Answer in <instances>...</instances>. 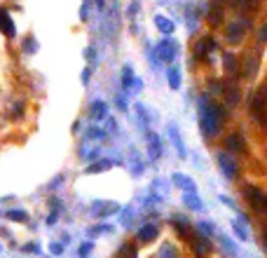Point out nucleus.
I'll list each match as a JSON object with an SVG mask.
<instances>
[{
  "instance_id": "6e6552de",
  "label": "nucleus",
  "mask_w": 267,
  "mask_h": 258,
  "mask_svg": "<svg viewBox=\"0 0 267 258\" xmlns=\"http://www.w3.org/2000/svg\"><path fill=\"white\" fill-rule=\"evenodd\" d=\"M146 141H148V157L155 162V160H160L162 157V141H160V136L155 134V132H150L148 129L146 132Z\"/></svg>"
},
{
  "instance_id": "8fccbe9b",
  "label": "nucleus",
  "mask_w": 267,
  "mask_h": 258,
  "mask_svg": "<svg viewBox=\"0 0 267 258\" xmlns=\"http://www.w3.org/2000/svg\"><path fill=\"white\" fill-rule=\"evenodd\" d=\"M24 251H26V254H38V251H40V246H38V244H26V246H24Z\"/></svg>"
},
{
  "instance_id": "f704fd0d",
  "label": "nucleus",
  "mask_w": 267,
  "mask_h": 258,
  "mask_svg": "<svg viewBox=\"0 0 267 258\" xmlns=\"http://www.w3.org/2000/svg\"><path fill=\"white\" fill-rule=\"evenodd\" d=\"M5 216L10 218V221H28V214L24 211V209H10Z\"/></svg>"
},
{
  "instance_id": "ea45409f",
  "label": "nucleus",
  "mask_w": 267,
  "mask_h": 258,
  "mask_svg": "<svg viewBox=\"0 0 267 258\" xmlns=\"http://www.w3.org/2000/svg\"><path fill=\"white\" fill-rule=\"evenodd\" d=\"M132 218H134V209H122V225L124 228L132 225Z\"/></svg>"
},
{
  "instance_id": "bb28decb",
  "label": "nucleus",
  "mask_w": 267,
  "mask_h": 258,
  "mask_svg": "<svg viewBox=\"0 0 267 258\" xmlns=\"http://www.w3.org/2000/svg\"><path fill=\"white\" fill-rule=\"evenodd\" d=\"M171 225L178 230V235H181V237H187V235H190V223H187V218L174 216V218H171Z\"/></svg>"
},
{
  "instance_id": "4c0bfd02",
  "label": "nucleus",
  "mask_w": 267,
  "mask_h": 258,
  "mask_svg": "<svg viewBox=\"0 0 267 258\" xmlns=\"http://www.w3.org/2000/svg\"><path fill=\"white\" fill-rule=\"evenodd\" d=\"M138 10H141V2H138V0H132V2H129V7H127V14H129V19H136Z\"/></svg>"
},
{
  "instance_id": "3c124183",
  "label": "nucleus",
  "mask_w": 267,
  "mask_h": 258,
  "mask_svg": "<svg viewBox=\"0 0 267 258\" xmlns=\"http://www.w3.org/2000/svg\"><path fill=\"white\" fill-rule=\"evenodd\" d=\"M50 251H52V254H56V256H59V254H61V251H64V244H50Z\"/></svg>"
},
{
  "instance_id": "a18cd8bd",
  "label": "nucleus",
  "mask_w": 267,
  "mask_h": 258,
  "mask_svg": "<svg viewBox=\"0 0 267 258\" xmlns=\"http://www.w3.org/2000/svg\"><path fill=\"white\" fill-rule=\"evenodd\" d=\"M92 249H94V242H84V244L80 246V256L84 258L87 254H89V251H92Z\"/></svg>"
},
{
  "instance_id": "5701e85b",
  "label": "nucleus",
  "mask_w": 267,
  "mask_h": 258,
  "mask_svg": "<svg viewBox=\"0 0 267 258\" xmlns=\"http://www.w3.org/2000/svg\"><path fill=\"white\" fill-rule=\"evenodd\" d=\"M38 40H35V35H26L24 40H21V54H26V56H33L35 52H38Z\"/></svg>"
},
{
  "instance_id": "2eb2a0df",
  "label": "nucleus",
  "mask_w": 267,
  "mask_h": 258,
  "mask_svg": "<svg viewBox=\"0 0 267 258\" xmlns=\"http://www.w3.org/2000/svg\"><path fill=\"white\" fill-rule=\"evenodd\" d=\"M134 82H136L134 68L129 66V64H124V66H122V92H124V94H129V92H132Z\"/></svg>"
},
{
  "instance_id": "c03bdc74",
  "label": "nucleus",
  "mask_w": 267,
  "mask_h": 258,
  "mask_svg": "<svg viewBox=\"0 0 267 258\" xmlns=\"http://www.w3.org/2000/svg\"><path fill=\"white\" fill-rule=\"evenodd\" d=\"M115 103H117V108H120V110L129 108V106H127V99H124V92H120V94L115 96Z\"/></svg>"
},
{
  "instance_id": "de8ad7c7",
  "label": "nucleus",
  "mask_w": 267,
  "mask_h": 258,
  "mask_svg": "<svg viewBox=\"0 0 267 258\" xmlns=\"http://www.w3.org/2000/svg\"><path fill=\"white\" fill-rule=\"evenodd\" d=\"M56 221H59V209H54L52 214H50V216H47V225H54V223H56Z\"/></svg>"
},
{
  "instance_id": "a19ab883",
  "label": "nucleus",
  "mask_w": 267,
  "mask_h": 258,
  "mask_svg": "<svg viewBox=\"0 0 267 258\" xmlns=\"http://www.w3.org/2000/svg\"><path fill=\"white\" fill-rule=\"evenodd\" d=\"M230 94H227V106H234L237 101H239V89L237 87H232V89H227Z\"/></svg>"
},
{
  "instance_id": "423d86ee",
  "label": "nucleus",
  "mask_w": 267,
  "mask_h": 258,
  "mask_svg": "<svg viewBox=\"0 0 267 258\" xmlns=\"http://www.w3.org/2000/svg\"><path fill=\"white\" fill-rule=\"evenodd\" d=\"M0 33L7 38V40H14L17 38V24L14 19L10 17V12L5 7H0Z\"/></svg>"
},
{
  "instance_id": "b1692460",
  "label": "nucleus",
  "mask_w": 267,
  "mask_h": 258,
  "mask_svg": "<svg viewBox=\"0 0 267 258\" xmlns=\"http://www.w3.org/2000/svg\"><path fill=\"white\" fill-rule=\"evenodd\" d=\"M113 167V160H96L89 167H84V174H101V172H108Z\"/></svg>"
},
{
  "instance_id": "79ce46f5",
  "label": "nucleus",
  "mask_w": 267,
  "mask_h": 258,
  "mask_svg": "<svg viewBox=\"0 0 267 258\" xmlns=\"http://www.w3.org/2000/svg\"><path fill=\"white\" fill-rule=\"evenodd\" d=\"M84 59H87V61H89V64H96V47H94V45H89V47H87V50H84Z\"/></svg>"
},
{
  "instance_id": "7c9ffc66",
  "label": "nucleus",
  "mask_w": 267,
  "mask_h": 258,
  "mask_svg": "<svg viewBox=\"0 0 267 258\" xmlns=\"http://www.w3.org/2000/svg\"><path fill=\"white\" fill-rule=\"evenodd\" d=\"M197 230H200L204 237H209V240H211V237L216 235V225L211 223V221H197Z\"/></svg>"
},
{
  "instance_id": "473e14b6",
  "label": "nucleus",
  "mask_w": 267,
  "mask_h": 258,
  "mask_svg": "<svg viewBox=\"0 0 267 258\" xmlns=\"http://www.w3.org/2000/svg\"><path fill=\"white\" fill-rule=\"evenodd\" d=\"M10 118L12 120H21L24 118V101H12L10 103Z\"/></svg>"
},
{
  "instance_id": "393cba45",
  "label": "nucleus",
  "mask_w": 267,
  "mask_h": 258,
  "mask_svg": "<svg viewBox=\"0 0 267 258\" xmlns=\"http://www.w3.org/2000/svg\"><path fill=\"white\" fill-rule=\"evenodd\" d=\"M218 240H220V246L225 249V254H227V256H232V258H237V256H239V246L234 244V242H232V240H230L227 235H218Z\"/></svg>"
},
{
  "instance_id": "72a5a7b5",
  "label": "nucleus",
  "mask_w": 267,
  "mask_h": 258,
  "mask_svg": "<svg viewBox=\"0 0 267 258\" xmlns=\"http://www.w3.org/2000/svg\"><path fill=\"white\" fill-rule=\"evenodd\" d=\"M223 61H225V70H227V73H230V75H234V73H237V59H234V54H232V52H227Z\"/></svg>"
},
{
  "instance_id": "a211bd4d",
  "label": "nucleus",
  "mask_w": 267,
  "mask_h": 258,
  "mask_svg": "<svg viewBox=\"0 0 267 258\" xmlns=\"http://www.w3.org/2000/svg\"><path fill=\"white\" fill-rule=\"evenodd\" d=\"M89 113H92L94 120H106V118H108V106H106V101H101V99L92 101V106H89Z\"/></svg>"
},
{
  "instance_id": "864d4df0",
  "label": "nucleus",
  "mask_w": 267,
  "mask_h": 258,
  "mask_svg": "<svg viewBox=\"0 0 267 258\" xmlns=\"http://www.w3.org/2000/svg\"><path fill=\"white\" fill-rule=\"evenodd\" d=\"M132 89H134V92H141V89H143V80H138V78H136V82H134Z\"/></svg>"
},
{
  "instance_id": "f3484780",
  "label": "nucleus",
  "mask_w": 267,
  "mask_h": 258,
  "mask_svg": "<svg viewBox=\"0 0 267 258\" xmlns=\"http://www.w3.org/2000/svg\"><path fill=\"white\" fill-rule=\"evenodd\" d=\"M171 181H174L183 192H195V181L190 176H185V174H178V172H176L174 176H171Z\"/></svg>"
},
{
  "instance_id": "4be33fe9",
  "label": "nucleus",
  "mask_w": 267,
  "mask_h": 258,
  "mask_svg": "<svg viewBox=\"0 0 267 258\" xmlns=\"http://www.w3.org/2000/svg\"><path fill=\"white\" fill-rule=\"evenodd\" d=\"M258 54H249L244 59V68H241V73H244V78H253L255 70H258Z\"/></svg>"
},
{
  "instance_id": "2f4dec72",
  "label": "nucleus",
  "mask_w": 267,
  "mask_h": 258,
  "mask_svg": "<svg viewBox=\"0 0 267 258\" xmlns=\"http://www.w3.org/2000/svg\"><path fill=\"white\" fill-rule=\"evenodd\" d=\"M99 155H101V150H99V148H94V146H92V150H89V146L84 143V146L80 148V157L84 160V162H92V160H96Z\"/></svg>"
},
{
  "instance_id": "5fc2aeb1",
  "label": "nucleus",
  "mask_w": 267,
  "mask_h": 258,
  "mask_svg": "<svg viewBox=\"0 0 267 258\" xmlns=\"http://www.w3.org/2000/svg\"><path fill=\"white\" fill-rule=\"evenodd\" d=\"M263 244H265V249H267V225L263 228Z\"/></svg>"
},
{
  "instance_id": "6ab92c4d",
  "label": "nucleus",
  "mask_w": 267,
  "mask_h": 258,
  "mask_svg": "<svg viewBox=\"0 0 267 258\" xmlns=\"http://www.w3.org/2000/svg\"><path fill=\"white\" fill-rule=\"evenodd\" d=\"M183 204L192 211H204V202L200 200L197 192H183Z\"/></svg>"
},
{
  "instance_id": "20e7f679",
  "label": "nucleus",
  "mask_w": 267,
  "mask_h": 258,
  "mask_svg": "<svg viewBox=\"0 0 267 258\" xmlns=\"http://www.w3.org/2000/svg\"><path fill=\"white\" fill-rule=\"evenodd\" d=\"M155 54H157V59H160L162 64H171L176 56H178V42L171 35H164L157 42V47H155Z\"/></svg>"
},
{
  "instance_id": "ddd939ff",
  "label": "nucleus",
  "mask_w": 267,
  "mask_h": 258,
  "mask_svg": "<svg viewBox=\"0 0 267 258\" xmlns=\"http://www.w3.org/2000/svg\"><path fill=\"white\" fill-rule=\"evenodd\" d=\"M225 148L230 153H244L246 150V141H244V136L239 132H232V134L225 138Z\"/></svg>"
},
{
  "instance_id": "f8f14e48",
  "label": "nucleus",
  "mask_w": 267,
  "mask_h": 258,
  "mask_svg": "<svg viewBox=\"0 0 267 258\" xmlns=\"http://www.w3.org/2000/svg\"><path fill=\"white\" fill-rule=\"evenodd\" d=\"M120 211V204L115 202H94L92 206V214L99 218H108L110 214H117Z\"/></svg>"
},
{
  "instance_id": "f257e3e1",
  "label": "nucleus",
  "mask_w": 267,
  "mask_h": 258,
  "mask_svg": "<svg viewBox=\"0 0 267 258\" xmlns=\"http://www.w3.org/2000/svg\"><path fill=\"white\" fill-rule=\"evenodd\" d=\"M197 108H200V129L204 138H214L220 134V127L225 122V108L209 101L206 96L197 99Z\"/></svg>"
},
{
  "instance_id": "7ed1b4c3",
  "label": "nucleus",
  "mask_w": 267,
  "mask_h": 258,
  "mask_svg": "<svg viewBox=\"0 0 267 258\" xmlns=\"http://www.w3.org/2000/svg\"><path fill=\"white\" fill-rule=\"evenodd\" d=\"M241 195H244L246 204H249L253 211H258V214H267V195L260 190L258 186H244Z\"/></svg>"
},
{
  "instance_id": "dca6fc26",
  "label": "nucleus",
  "mask_w": 267,
  "mask_h": 258,
  "mask_svg": "<svg viewBox=\"0 0 267 258\" xmlns=\"http://www.w3.org/2000/svg\"><path fill=\"white\" fill-rule=\"evenodd\" d=\"M230 225H232V232L239 237L241 242H246V240H249V230H246V225H249V223H246V216H244V214H239V218H237V221H232Z\"/></svg>"
},
{
  "instance_id": "39448f33",
  "label": "nucleus",
  "mask_w": 267,
  "mask_h": 258,
  "mask_svg": "<svg viewBox=\"0 0 267 258\" xmlns=\"http://www.w3.org/2000/svg\"><path fill=\"white\" fill-rule=\"evenodd\" d=\"M218 164H220V172L227 181H237L239 176V167H237V160L232 157V153H218Z\"/></svg>"
},
{
  "instance_id": "37998d69",
  "label": "nucleus",
  "mask_w": 267,
  "mask_h": 258,
  "mask_svg": "<svg viewBox=\"0 0 267 258\" xmlns=\"http://www.w3.org/2000/svg\"><path fill=\"white\" fill-rule=\"evenodd\" d=\"M64 181H66L64 174H59V176H54L52 181H50V186H47V188H50V190H56V188H61V183H64Z\"/></svg>"
},
{
  "instance_id": "1a4fd4ad",
  "label": "nucleus",
  "mask_w": 267,
  "mask_h": 258,
  "mask_svg": "<svg viewBox=\"0 0 267 258\" xmlns=\"http://www.w3.org/2000/svg\"><path fill=\"white\" fill-rule=\"evenodd\" d=\"M167 132H169V138H171V143L176 146V153H178V157H187V150H185V143H183V136H181V132H178V124H176V122H169Z\"/></svg>"
},
{
  "instance_id": "0eeeda50",
  "label": "nucleus",
  "mask_w": 267,
  "mask_h": 258,
  "mask_svg": "<svg viewBox=\"0 0 267 258\" xmlns=\"http://www.w3.org/2000/svg\"><path fill=\"white\" fill-rule=\"evenodd\" d=\"M246 28H249V19H234L230 26H227V40L230 42H239L244 38V33H246Z\"/></svg>"
},
{
  "instance_id": "aec40b11",
  "label": "nucleus",
  "mask_w": 267,
  "mask_h": 258,
  "mask_svg": "<svg viewBox=\"0 0 267 258\" xmlns=\"http://www.w3.org/2000/svg\"><path fill=\"white\" fill-rule=\"evenodd\" d=\"M134 110H136V120H138V127H141L143 132H148V129H150V115H148V108L143 106V103H136V106H134Z\"/></svg>"
},
{
  "instance_id": "cd10ccee",
  "label": "nucleus",
  "mask_w": 267,
  "mask_h": 258,
  "mask_svg": "<svg viewBox=\"0 0 267 258\" xmlns=\"http://www.w3.org/2000/svg\"><path fill=\"white\" fill-rule=\"evenodd\" d=\"M155 258H181L178 256V249H176V244H171V242H164V244L160 246V251H157V256Z\"/></svg>"
},
{
  "instance_id": "c756f323",
  "label": "nucleus",
  "mask_w": 267,
  "mask_h": 258,
  "mask_svg": "<svg viewBox=\"0 0 267 258\" xmlns=\"http://www.w3.org/2000/svg\"><path fill=\"white\" fill-rule=\"evenodd\" d=\"M106 129H101V127H96V124H94V127H89V129H87V134H84V141H103V138H106Z\"/></svg>"
},
{
  "instance_id": "9b49d317",
  "label": "nucleus",
  "mask_w": 267,
  "mask_h": 258,
  "mask_svg": "<svg viewBox=\"0 0 267 258\" xmlns=\"http://www.w3.org/2000/svg\"><path fill=\"white\" fill-rule=\"evenodd\" d=\"M157 235H160V225H157V223H146L141 230L136 232V240H138L141 244H148V242H155Z\"/></svg>"
},
{
  "instance_id": "c9c22d12",
  "label": "nucleus",
  "mask_w": 267,
  "mask_h": 258,
  "mask_svg": "<svg viewBox=\"0 0 267 258\" xmlns=\"http://www.w3.org/2000/svg\"><path fill=\"white\" fill-rule=\"evenodd\" d=\"M89 12H92V0H82V5H80V21H89Z\"/></svg>"
},
{
  "instance_id": "58836bf2",
  "label": "nucleus",
  "mask_w": 267,
  "mask_h": 258,
  "mask_svg": "<svg viewBox=\"0 0 267 258\" xmlns=\"http://www.w3.org/2000/svg\"><path fill=\"white\" fill-rule=\"evenodd\" d=\"M92 75H94V66H84V70H82V75H80V80H82V85H84V87L89 85Z\"/></svg>"
},
{
  "instance_id": "e433bc0d",
  "label": "nucleus",
  "mask_w": 267,
  "mask_h": 258,
  "mask_svg": "<svg viewBox=\"0 0 267 258\" xmlns=\"http://www.w3.org/2000/svg\"><path fill=\"white\" fill-rule=\"evenodd\" d=\"M106 134H113V136L120 134V129H117V122H115L113 118H106Z\"/></svg>"
},
{
  "instance_id": "4468645a",
  "label": "nucleus",
  "mask_w": 267,
  "mask_h": 258,
  "mask_svg": "<svg viewBox=\"0 0 267 258\" xmlns=\"http://www.w3.org/2000/svg\"><path fill=\"white\" fill-rule=\"evenodd\" d=\"M155 28L160 31L162 35H171V33L176 31V24L171 21V19H169V17H164V14H157V17H155Z\"/></svg>"
},
{
  "instance_id": "f03ea898",
  "label": "nucleus",
  "mask_w": 267,
  "mask_h": 258,
  "mask_svg": "<svg viewBox=\"0 0 267 258\" xmlns=\"http://www.w3.org/2000/svg\"><path fill=\"white\" fill-rule=\"evenodd\" d=\"M249 115L263 129H267V85L260 87V89H255L253 94L249 96Z\"/></svg>"
},
{
  "instance_id": "49530a36",
  "label": "nucleus",
  "mask_w": 267,
  "mask_h": 258,
  "mask_svg": "<svg viewBox=\"0 0 267 258\" xmlns=\"http://www.w3.org/2000/svg\"><path fill=\"white\" fill-rule=\"evenodd\" d=\"M209 21L211 24H220V10H214V12L209 14Z\"/></svg>"
},
{
  "instance_id": "a878e982",
  "label": "nucleus",
  "mask_w": 267,
  "mask_h": 258,
  "mask_svg": "<svg viewBox=\"0 0 267 258\" xmlns=\"http://www.w3.org/2000/svg\"><path fill=\"white\" fill-rule=\"evenodd\" d=\"M167 82L171 89H181V70L176 66H169L167 68Z\"/></svg>"
},
{
  "instance_id": "09e8293b",
  "label": "nucleus",
  "mask_w": 267,
  "mask_h": 258,
  "mask_svg": "<svg viewBox=\"0 0 267 258\" xmlns=\"http://www.w3.org/2000/svg\"><path fill=\"white\" fill-rule=\"evenodd\" d=\"M94 5H96V10H99V12H106L108 0H94Z\"/></svg>"
},
{
  "instance_id": "412c9836",
  "label": "nucleus",
  "mask_w": 267,
  "mask_h": 258,
  "mask_svg": "<svg viewBox=\"0 0 267 258\" xmlns=\"http://www.w3.org/2000/svg\"><path fill=\"white\" fill-rule=\"evenodd\" d=\"M214 50H216V40H211V38L200 40L195 45V56H197V59H204V56L209 54V52H214Z\"/></svg>"
},
{
  "instance_id": "c85d7f7f",
  "label": "nucleus",
  "mask_w": 267,
  "mask_h": 258,
  "mask_svg": "<svg viewBox=\"0 0 267 258\" xmlns=\"http://www.w3.org/2000/svg\"><path fill=\"white\" fill-rule=\"evenodd\" d=\"M129 157H132V162H129V167H132V174L134 176H141L143 174V160L138 157V153L136 150H129Z\"/></svg>"
},
{
  "instance_id": "9d476101",
  "label": "nucleus",
  "mask_w": 267,
  "mask_h": 258,
  "mask_svg": "<svg viewBox=\"0 0 267 258\" xmlns=\"http://www.w3.org/2000/svg\"><path fill=\"white\" fill-rule=\"evenodd\" d=\"M190 246H192V251H195L197 258H204L211 254V242H209V237H204V235H195Z\"/></svg>"
},
{
  "instance_id": "603ef678",
  "label": "nucleus",
  "mask_w": 267,
  "mask_h": 258,
  "mask_svg": "<svg viewBox=\"0 0 267 258\" xmlns=\"http://www.w3.org/2000/svg\"><path fill=\"white\" fill-rule=\"evenodd\" d=\"M258 40H260V42H267V26L260 28V33H258Z\"/></svg>"
}]
</instances>
